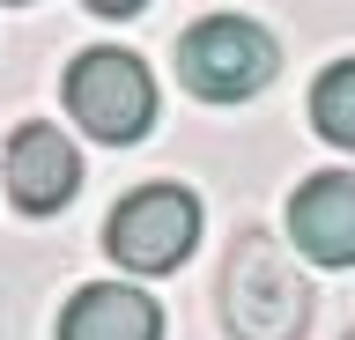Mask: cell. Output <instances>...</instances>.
Returning <instances> with one entry per match:
<instances>
[{"mask_svg": "<svg viewBox=\"0 0 355 340\" xmlns=\"http://www.w3.org/2000/svg\"><path fill=\"white\" fill-rule=\"evenodd\" d=\"M222 325L230 340H304L311 325V281L288 259L274 229H237L222 259Z\"/></svg>", "mask_w": 355, "mask_h": 340, "instance_id": "1", "label": "cell"}, {"mask_svg": "<svg viewBox=\"0 0 355 340\" xmlns=\"http://www.w3.org/2000/svg\"><path fill=\"white\" fill-rule=\"evenodd\" d=\"M282 74V45L274 30H259L252 15H207L178 37V82L207 104H244Z\"/></svg>", "mask_w": 355, "mask_h": 340, "instance_id": "2", "label": "cell"}, {"mask_svg": "<svg viewBox=\"0 0 355 340\" xmlns=\"http://www.w3.org/2000/svg\"><path fill=\"white\" fill-rule=\"evenodd\" d=\"M67 111L89 141H111V148H133V141L155 126V74L119 45H89L74 67H67Z\"/></svg>", "mask_w": 355, "mask_h": 340, "instance_id": "3", "label": "cell"}, {"mask_svg": "<svg viewBox=\"0 0 355 340\" xmlns=\"http://www.w3.org/2000/svg\"><path fill=\"white\" fill-rule=\"evenodd\" d=\"M193 244H200V200L185 185H141L104 222V251L133 274H178Z\"/></svg>", "mask_w": 355, "mask_h": 340, "instance_id": "4", "label": "cell"}, {"mask_svg": "<svg viewBox=\"0 0 355 340\" xmlns=\"http://www.w3.org/2000/svg\"><path fill=\"white\" fill-rule=\"evenodd\" d=\"M74 193H82L74 141H67L60 126H44V118L15 126V134H8V200H15L22 215H60Z\"/></svg>", "mask_w": 355, "mask_h": 340, "instance_id": "5", "label": "cell"}, {"mask_svg": "<svg viewBox=\"0 0 355 340\" xmlns=\"http://www.w3.org/2000/svg\"><path fill=\"white\" fill-rule=\"evenodd\" d=\"M288 237L311 267H355V170H318L288 193Z\"/></svg>", "mask_w": 355, "mask_h": 340, "instance_id": "6", "label": "cell"}, {"mask_svg": "<svg viewBox=\"0 0 355 340\" xmlns=\"http://www.w3.org/2000/svg\"><path fill=\"white\" fill-rule=\"evenodd\" d=\"M60 340H163V303L126 281H89L60 311Z\"/></svg>", "mask_w": 355, "mask_h": 340, "instance_id": "7", "label": "cell"}, {"mask_svg": "<svg viewBox=\"0 0 355 340\" xmlns=\"http://www.w3.org/2000/svg\"><path fill=\"white\" fill-rule=\"evenodd\" d=\"M311 126L355 156V60H333L318 82H311Z\"/></svg>", "mask_w": 355, "mask_h": 340, "instance_id": "8", "label": "cell"}, {"mask_svg": "<svg viewBox=\"0 0 355 340\" xmlns=\"http://www.w3.org/2000/svg\"><path fill=\"white\" fill-rule=\"evenodd\" d=\"M89 15H104V23H126V15H141V8H148V0H82Z\"/></svg>", "mask_w": 355, "mask_h": 340, "instance_id": "9", "label": "cell"}, {"mask_svg": "<svg viewBox=\"0 0 355 340\" xmlns=\"http://www.w3.org/2000/svg\"><path fill=\"white\" fill-rule=\"evenodd\" d=\"M0 8H30V0H0Z\"/></svg>", "mask_w": 355, "mask_h": 340, "instance_id": "10", "label": "cell"}, {"mask_svg": "<svg viewBox=\"0 0 355 340\" xmlns=\"http://www.w3.org/2000/svg\"><path fill=\"white\" fill-rule=\"evenodd\" d=\"M348 340H355V333H348Z\"/></svg>", "mask_w": 355, "mask_h": 340, "instance_id": "11", "label": "cell"}]
</instances>
